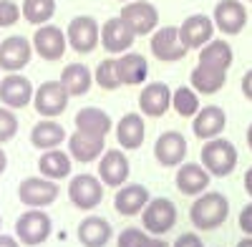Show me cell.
I'll use <instances>...</instances> for the list:
<instances>
[{
    "mask_svg": "<svg viewBox=\"0 0 252 247\" xmlns=\"http://www.w3.org/2000/svg\"><path fill=\"white\" fill-rule=\"evenodd\" d=\"M18 134V116L13 114V109L0 106V144L10 141Z\"/></svg>",
    "mask_w": 252,
    "mask_h": 247,
    "instance_id": "obj_36",
    "label": "cell"
},
{
    "mask_svg": "<svg viewBox=\"0 0 252 247\" xmlns=\"http://www.w3.org/2000/svg\"><path fill=\"white\" fill-rule=\"evenodd\" d=\"M66 43L68 38L58 26H38V31L33 33V51L43 58V61H58L66 53Z\"/></svg>",
    "mask_w": 252,
    "mask_h": 247,
    "instance_id": "obj_18",
    "label": "cell"
},
{
    "mask_svg": "<svg viewBox=\"0 0 252 247\" xmlns=\"http://www.w3.org/2000/svg\"><path fill=\"white\" fill-rule=\"evenodd\" d=\"M114 126L111 116L98 109V106H86L76 114V129L83 134H94V136H106Z\"/></svg>",
    "mask_w": 252,
    "mask_h": 247,
    "instance_id": "obj_29",
    "label": "cell"
},
{
    "mask_svg": "<svg viewBox=\"0 0 252 247\" xmlns=\"http://www.w3.org/2000/svg\"><path fill=\"white\" fill-rule=\"evenodd\" d=\"M129 172H131V164L126 159V154L121 149H106L101 154V161H98V179L106 184V187H121L129 179Z\"/></svg>",
    "mask_w": 252,
    "mask_h": 247,
    "instance_id": "obj_17",
    "label": "cell"
},
{
    "mask_svg": "<svg viewBox=\"0 0 252 247\" xmlns=\"http://www.w3.org/2000/svg\"><path fill=\"white\" fill-rule=\"evenodd\" d=\"M149 199H152V194H149V189H146L144 184H136V182L129 184L126 182V184L119 187V192L114 197V210L119 215H124V217H136V215L144 212V207L149 204Z\"/></svg>",
    "mask_w": 252,
    "mask_h": 247,
    "instance_id": "obj_21",
    "label": "cell"
},
{
    "mask_svg": "<svg viewBox=\"0 0 252 247\" xmlns=\"http://www.w3.org/2000/svg\"><path fill=\"white\" fill-rule=\"evenodd\" d=\"M61 189H58V182L56 179H48V177H28L20 182L18 187V199L26 204V207H38L43 210L48 204H53L58 199Z\"/></svg>",
    "mask_w": 252,
    "mask_h": 247,
    "instance_id": "obj_6",
    "label": "cell"
},
{
    "mask_svg": "<svg viewBox=\"0 0 252 247\" xmlns=\"http://www.w3.org/2000/svg\"><path fill=\"white\" fill-rule=\"evenodd\" d=\"M116 245L119 247H169L159 235L157 237H149L146 230H139V227H126L119 232L116 237Z\"/></svg>",
    "mask_w": 252,
    "mask_h": 247,
    "instance_id": "obj_32",
    "label": "cell"
},
{
    "mask_svg": "<svg viewBox=\"0 0 252 247\" xmlns=\"http://www.w3.org/2000/svg\"><path fill=\"white\" fill-rule=\"evenodd\" d=\"M33 96H35V89L26 76L10 73L0 81V101L8 109H26L28 104H33Z\"/></svg>",
    "mask_w": 252,
    "mask_h": 247,
    "instance_id": "obj_20",
    "label": "cell"
},
{
    "mask_svg": "<svg viewBox=\"0 0 252 247\" xmlns=\"http://www.w3.org/2000/svg\"><path fill=\"white\" fill-rule=\"evenodd\" d=\"M116 73L121 78V86H139L149 76V63L139 53H126L116 58Z\"/></svg>",
    "mask_w": 252,
    "mask_h": 247,
    "instance_id": "obj_27",
    "label": "cell"
},
{
    "mask_svg": "<svg viewBox=\"0 0 252 247\" xmlns=\"http://www.w3.org/2000/svg\"><path fill=\"white\" fill-rule=\"evenodd\" d=\"M61 84L66 86V91L71 96H83V93H89V89L94 84V73L83 63H68L61 73Z\"/></svg>",
    "mask_w": 252,
    "mask_h": 247,
    "instance_id": "obj_31",
    "label": "cell"
},
{
    "mask_svg": "<svg viewBox=\"0 0 252 247\" xmlns=\"http://www.w3.org/2000/svg\"><path fill=\"white\" fill-rule=\"evenodd\" d=\"M51 232H53L51 217L43 210H38V207H31L28 212L20 215L18 222H15V237L20 240V245H26V247L43 245L51 237Z\"/></svg>",
    "mask_w": 252,
    "mask_h": 247,
    "instance_id": "obj_4",
    "label": "cell"
},
{
    "mask_svg": "<svg viewBox=\"0 0 252 247\" xmlns=\"http://www.w3.org/2000/svg\"><path fill=\"white\" fill-rule=\"evenodd\" d=\"M227 215H229V202L220 192H202L194 199L192 210H189V219H192V224L197 230H204V232L222 227Z\"/></svg>",
    "mask_w": 252,
    "mask_h": 247,
    "instance_id": "obj_2",
    "label": "cell"
},
{
    "mask_svg": "<svg viewBox=\"0 0 252 247\" xmlns=\"http://www.w3.org/2000/svg\"><path fill=\"white\" fill-rule=\"evenodd\" d=\"M121 3H129V0H121Z\"/></svg>",
    "mask_w": 252,
    "mask_h": 247,
    "instance_id": "obj_46",
    "label": "cell"
},
{
    "mask_svg": "<svg viewBox=\"0 0 252 247\" xmlns=\"http://www.w3.org/2000/svg\"><path fill=\"white\" fill-rule=\"evenodd\" d=\"M204 169L212 174V177H229L237 167V149L232 141H227L222 136L215 139H207L202 154H199Z\"/></svg>",
    "mask_w": 252,
    "mask_h": 247,
    "instance_id": "obj_3",
    "label": "cell"
},
{
    "mask_svg": "<svg viewBox=\"0 0 252 247\" xmlns=\"http://www.w3.org/2000/svg\"><path fill=\"white\" fill-rule=\"evenodd\" d=\"M215 20L209 15H202V13H194L189 15L184 23L179 26V35H182V43L189 48V51H199L202 46H207L209 40L215 38Z\"/></svg>",
    "mask_w": 252,
    "mask_h": 247,
    "instance_id": "obj_15",
    "label": "cell"
},
{
    "mask_svg": "<svg viewBox=\"0 0 252 247\" xmlns=\"http://www.w3.org/2000/svg\"><path fill=\"white\" fill-rule=\"evenodd\" d=\"M121 18L136 35H149L159 26V10L157 5L146 3V0H129V3H124Z\"/></svg>",
    "mask_w": 252,
    "mask_h": 247,
    "instance_id": "obj_10",
    "label": "cell"
},
{
    "mask_svg": "<svg viewBox=\"0 0 252 247\" xmlns=\"http://www.w3.org/2000/svg\"><path fill=\"white\" fill-rule=\"evenodd\" d=\"M240 86H242L245 98H247V101H252V68H250V71L242 76V84H240Z\"/></svg>",
    "mask_w": 252,
    "mask_h": 247,
    "instance_id": "obj_40",
    "label": "cell"
},
{
    "mask_svg": "<svg viewBox=\"0 0 252 247\" xmlns=\"http://www.w3.org/2000/svg\"><path fill=\"white\" fill-rule=\"evenodd\" d=\"M172 247H204V242H202L194 232H184V235L177 237V242H174Z\"/></svg>",
    "mask_w": 252,
    "mask_h": 247,
    "instance_id": "obj_39",
    "label": "cell"
},
{
    "mask_svg": "<svg viewBox=\"0 0 252 247\" xmlns=\"http://www.w3.org/2000/svg\"><path fill=\"white\" fill-rule=\"evenodd\" d=\"M172 106L179 116H192L194 119L197 111H199V96L192 86H179L172 96Z\"/></svg>",
    "mask_w": 252,
    "mask_h": 247,
    "instance_id": "obj_34",
    "label": "cell"
},
{
    "mask_svg": "<svg viewBox=\"0 0 252 247\" xmlns=\"http://www.w3.org/2000/svg\"><path fill=\"white\" fill-rule=\"evenodd\" d=\"M237 247H252V235H247L245 240H240V242H237Z\"/></svg>",
    "mask_w": 252,
    "mask_h": 247,
    "instance_id": "obj_44",
    "label": "cell"
},
{
    "mask_svg": "<svg viewBox=\"0 0 252 247\" xmlns=\"http://www.w3.org/2000/svg\"><path fill=\"white\" fill-rule=\"evenodd\" d=\"M20 15H23V8L13 0H0V28H10L15 26Z\"/></svg>",
    "mask_w": 252,
    "mask_h": 247,
    "instance_id": "obj_37",
    "label": "cell"
},
{
    "mask_svg": "<svg viewBox=\"0 0 252 247\" xmlns=\"http://www.w3.org/2000/svg\"><path fill=\"white\" fill-rule=\"evenodd\" d=\"M68 98L71 93L66 91V86L61 81H46L35 89L33 96V106L40 116H61L68 106Z\"/></svg>",
    "mask_w": 252,
    "mask_h": 247,
    "instance_id": "obj_9",
    "label": "cell"
},
{
    "mask_svg": "<svg viewBox=\"0 0 252 247\" xmlns=\"http://www.w3.org/2000/svg\"><path fill=\"white\" fill-rule=\"evenodd\" d=\"M245 189H247V194L252 197V167L245 172Z\"/></svg>",
    "mask_w": 252,
    "mask_h": 247,
    "instance_id": "obj_42",
    "label": "cell"
},
{
    "mask_svg": "<svg viewBox=\"0 0 252 247\" xmlns=\"http://www.w3.org/2000/svg\"><path fill=\"white\" fill-rule=\"evenodd\" d=\"M187 46L182 43V35H179V26H164L157 28L152 35V53L164 61V63H174V61H182L187 56Z\"/></svg>",
    "mask_w": 252,
    "mask_h": 247,
    "instance_id": "obj_11",
    "label": "cell"
},
{
    "mask_svg": "<svg viewBox=\"0 0 252 247\" xmlns=\"http://www.w3.org/2000/svg\"><path fill=\"white\" fill-rule=\"evenodd\" d=\"M116 139L121 144V149L134 152L139 149L144 139H146V126H144V116L141 114H126L116 124Z\"/></svg>",
    "mask_w": 252,
    "mask_h": 247,
    "instance_id": "obj_25",
    "label": "cell"
},
{
    "mask_svg": "<svg viewBox=\"0 0 252 247\" xmlns=\"http://www.w3.org/2000/svg\"><path fill=\"white\" fill-rule=\"evenodd\" d=\"M224 126H227V114H224L222 106H204V109L197 111V116L192 121L194 136H199L204 141L220 136L224 131Z\"/></svg>",
    "mask_w": 252,
    "mask_h": 247,
    "instance_id": "obj_23",
    "label": "cell"
},
{
    "mask_svg": "<svg viewBox=\"0 0 252 247\" xmlns=\"http://www.w3.org/2000/svg\"><path fill=\"white\" fill-rule=\"evenodd\" d=\"M33 58V43L23 35H10L0 43V68L8 73L23 71Z\"/></svg>",
    "mask_w": 252,
    "mask_h": 247,
    "instance_id": "obj_12",
    "label": "cell"
},
{
    "mask_svg": "<svg viewBox=\"0 0 252 247\" xmlns=\"http://www.w3.org/2000/svg\"><path fill=\"white\" fill-rule=\"evenodd\" d=\"M56 15V0H23V18L33 26H46Z\"/></svg>",
    "mask_w": 252,
    "mask_h": 247,
    "instance_id": "obj_33",
    "label": "cell"
},
{
    "mask_svg": "<svg viewBox=\"0 0 252 247\" xmlns=\"http://www.w3.org/2000/svg\"><path fill=\"white\" fill-rule=\"evenodd\" d=\"M71 159H73L71 154L61 152V149H48L38 159V172L48 179H56V182L66 179L71 174Z\"/></svg>",
    "mask_w": 252,
    "mask_h": 247,
    "instance_id": "obj_30",
    "label": "cell"
},
{
    "mask_svg": "<svg viewBox=\"0 0 252 247\" xmlns=\"http://www.w3.org/2000/svg\"><path fill=\"white\" fill-rule=\"evenodd\" d=\"M141 224L149 235H166L177 224V204L166 197H154L141 212Z\"/></svg>",
    "mask_w": 252,
    "mask_h": 247,
    "instance_id": "obj_5",
    "label": "cell"
},
{
    "mask_svg": "<svg viewBox=\"0 0 252 247\" xmlns=\"http://www.w3.org/2000/svg\"><path fill=\"white\" fill-rule=\"evenodd\" d=\"M237 222H240V230H242L245 235H252V202H247L245 207H242Z\"/></svg>",
    "mask_w": 252,
    "mask_h": 247,
    "instance_id": "obj_38",
    "label": "cell"
},
{
    "mask_svg": "<svg viewBox=\"0 0 252 247\" xmlns=\"http://www.w3.org/2000/svg\"><path fill=\"white\" fill-rule=\"evenodd\" d=\"M0 247H20V240L10 235H0Z\"/></svg>",
    "mask_w": 252,
    "mask_h": 247,
    "instance_id": "obj_41",
    "label": "cell"
},
{
    "mask_svg": "<svg viewBox=\"0 0 252 247\" xmlns=\"http://www.w3.org/2000/svg\"><path fill=\"white\" fill-rule=\"evenodd\" d=\"M235 61V51L227 40L212 38L207 46L199 48V61L189 76V84L197 93H217L224 81H227V71Z\"/></svg>",
    "mask_w": 252,
    "mask_h": 247,
    "instance_id": "obj_1",
    "label": "cell"
},
{
    "mask_svg": "<svg viewBox=\"0 0 252 247\" xmlns=\"http://www.w3.org/2000/svg\"><path fill=\"white\" fill-rule=\"evenodd\" d=\"M154 156L161 167H179L187 159V139L179 131H164L154 144Z\"/></svg>",
    "mask_w": 252,
    "mask_h": 247,
    "instance_id": "obj_22",
    "label": "cell"
},
{
    "mask_svg": "<svg viewBox=\"0 0 252 247\" xmlns=\"http://www.w3.org/2000/svg\"><path fill=\"white\" fill-rule=\"evenodd\" d=\"M0 224H3V217H0Z\"/></svg>",
    "mask_w": 252,
    "mask_h": 247,
    "instance_id": "obj_47",
    "label": "cell"
},
{
    "mask_svg": "<svg viewBox=\"0 0 252 247\" xmlns=\"http://www.w3.org/2000/svg\"><path fill=\"white\" fill-rule=\"evenodd\" d=\"M136 40V33L126 26V20L121 15L109 18L106 23L101 26V46L106 53H126Z\"/></svg>",
    "mask_w": 252,
    "mask_h": 247,
    "instance_id": "obj_14",
    "label": "cell"
},
{
    "mask_svg": "<svg viewBox=\"0 0 252 247\" xmlns=\"http://www.w3.org/2000/svg\"><path fill=\"white\" fill-rule=\"evenodd\" d=\"M68 154L76 161H96L103 154V136H94V134H83L76 129V134L68 136Z\"/></svg>",
    "mask_w": 252,
    "mask_h": 247,
    "instance_id": "obj_26",
    "label": "cell"
},
{
    "mask_svg": "<svg viewBox=\"0 0 252 247\" xmlns=\"http://www.w3.org/2000/svg\"><path fill=\"white\" fill-rule=\"evenodd\" d=\"M111 237H114L111 222H106L103 217L94 215V217L81 219V224H78V242L83 247H106Z\"/></svg>",
    "mask_w": 252,
    "mask_h": 247,
    "instance_id": "obj_24",
    "label": "cell"
},
{
    "mask_svg": "<svg viewBox=\"0 0 252 247\" xmlns=\"http://www.w3.org/2000/svg\"><path fill=\"white\" fill-rule=\"evenodd\" d=\"M172 96L174 91L161 84V81H152V84H146L139 93V111L144 116H152V119H159L169 111L172 106Z\"/></svg>",
    "mask_w": 252,
    "mask_h": 247,
    "instance_id": "obj_16",
    "label": "cell"
},
{
    "mask_svg": "<svg viewBox=\"0 0 252 247\" xmlns=\"http://www.w3.org/2000/svg\"><path fill=\"white\" fill-rule=\"evenodd\" d=\"M177 189L187 197H199L202 192H207L209 182H212V174L204 169V164L197 161H182L179 169H177Z\"/></svg>",
    "mask_w": 252,
    "mask_h": 247,
    "instance_id": "obj_19",
    "label": "cell"
},
{
    "mask_svg": "<svg viewBox=\"0 0 252 247\" xmlns=\"http://www.w3.org/2000/svg\"><path fill=\"white\" fill-rule=\"evenodd\" d=\"M68 199L73 202V207H78L83 212L96 210L103 199V182L98 177H91V174L73 177L68 184Z\"/></svg>",
    "mask_w": 252,
    "mask_h": 247,
    "instance_id": "obj_7",
    "label": "cell"
},
{
    "mask_svg": "<svg viewBox=\"0 0 252 247\" xmlns=\"http://www.w3.org/2000/svg\"><path fill=\"white\" fill-rule=\"evenodd\" d=\"M66 38H68V46L76 53H91L101 43V26L91 15H76L68 23Z\"/></svg>",
    "mask_w": 252,
    "mask_h": 247,
    "instance_id": "obj_8",
    "label": "cell"
},
{
    "mask_svg": "<svg viewBox=\"0 0 252 247\" xmlns=\"http://www.w3.org/2000/svg\"><path fill=\"white\" fill-rule=\"evenodd\" d=\"M5 167H8V156H5V152L0 149V174L5 172Z\"/></svg>",
    "mask_w": 252,
    "mask_h": 247,
    "instance_id": "obj_43",
    "label": "cell"
},
{
    "mask_svg": "<svg viewBox=\"0 0 252 247\" xmlns=\"http://www.w3.org/2000/svg\"><path fill=\"white\" fill-rule=\"evenodd\" d=\"M212 20L220 33L224 35H237L247 26V8L242 5V0H220L215 5Z\"/></svg>",
    "mask_w": 252,
    "mask_h": 247,
    "instance_id": "obj_13",
    "label": "cell"
},
{
    "mask_svg": "<svg viewBox=\"0 0 252 247\" xmlns=\"http://www.w3.org/2000/svg\"><path fill=\"white\" fill-rule=\"evenodd\" d=\"M250 3H252V0H250Z\"/></svg>",
    "mask_w": 252,
    "mask_h": 247,
    "instance_id": "obj_48",
    "label": "cell"
},
{
    "mask_svg": "<svg viewBox=\"0 0 252 247\" xmlns=\"http://www.w3.org/2000/svg\"><path fill=\"white\" fill-rule=\"evenodd\" d=\"M66 129L61 126L58 121L53 119H43V121H38L33 131H31V144L35 149L40 152H48V149H58L63 141H66Z\"/></svg>",
    "mask_w": 252,
    "mask_h": 247,
    "instance_id": "obj_28",
    "label": "cell"
},
{
    "mask_svg": "<svg viewBox=\"0 0 252 247\" xmlns=\"http://www.w3.org/2000/svg\"><path fill=\"white\" fill-rule=\"evenodd\" d=\"M94 81L103 89V91H116L121 86V78L116 73V58H106V61H101L96 73H94Z\"/></svg>",
    "mask_w": 252,
    "mask_h": 247,
    "instance_id": "obj_35",
    "label": "cell"
},
{
    "mask_svg": "<svg viewBox=\"0 0 252 247\" xmlns=\"http://www.w3.org/2000/svg\"><path fill=\"white\" fill-rule=\"evenodd\" d=\"M247 147L252 149V124H250V129H247Z\"/></svg>",
    "mask_w": 252,
    "mask_h": 247,
    "instance_id": "obj_45",
    "label": "cell"
}]
</instances>
